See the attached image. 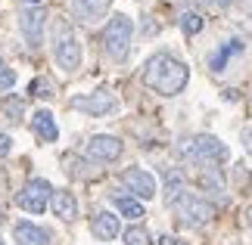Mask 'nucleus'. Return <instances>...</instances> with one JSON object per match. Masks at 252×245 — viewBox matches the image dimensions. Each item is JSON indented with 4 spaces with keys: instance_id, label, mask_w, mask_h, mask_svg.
Returning a JSON list of instances; mask_svg holds the SVG:
<instances>
[{
    "instance_id": "obj_1",
    "label": "nucleus",
    "mask_w": 252,
    "mask_h": 245,
    "mask_svg": "<svg viewBox=\"0 0 252 245\" xmlns=\"http://www.w3.org/2000/svg\"><path fill=\"white\" fill-rule=\"evenodd\" d=\"M190 81V68L168 53H156L143 68V84L162 96H178Z\"/></svg>"
},
{
    "instance_id": "obj_2",
    "label": "nucleus",
    "mask_w": 252,
    "mask_h": 245,
    "mask_svg": "<svg viewBox=\"0 0 252 245\" xmlns=\"http://www.w3.org/2000/svg\"><path fill=\"white\" fill-rule=\"evenodd\" d=\"M178 155L184 162H193V164H218V162H227V146L218 140V136H209V134H199L193 140L181 143L178 146Z\"/></svg>"
},
{
    "instance_id": "obj_3",
    "label": "nucleus",
    "mask_w": 252,
    "mask_h": 245,
    "mask_svg": "<svg viewBox=\"0 0 252 245\" xmlns=\"http://www.w3.org/2000/svg\"><path fill=\"white\" fill-rule=\"evenodd\" d=\"M131 34H134V22L128 16H112L109 25H106V34H103V44H106V53L112 59H125L131 50Z\"/></svg>"
},
{
    "instance_id": "obj_4",
    "label": "nucleus",
    "mask_w": 252,
    "mask_h": 245,
    "mask_svg": "<svg viewBox=\"0 0 252 245\" xmlns=\"http://www.w3.org/2000/svg\"><path fill=\"white\" fill-rule=\"evenodd\" d=\"M171 208H174V214H178V220L184 223V227H206V223L215 218V208H212L206 199L193 195V192H187L184 199H178Z\"/></svg>"
},
{
    "instance_id": "obj_5",
    "label": "nucleus",
    "mask_w": 252,
    "mask_h": 245,
    "mask_svg": "<svg viewBox=\"0 0 252 245\" xmlns=\"http://www.w3.org/2000/svg\"><path fill=\"white\" fill-rule=\"evenodd\" d=\"M53 56H56V62H60V68H65V72H75V68L81 65V44L75 41L72 28L60 25V37H56V44H53Z\"/></svg>"
},
{
    "instance_id": "obj_6",
    "label": "nucleus",
    "mask_w": 252,
    "mask_h": 245,
    "mask_svg": "<svg viewBox=\"0 0 252 245\" xmlns=\"http://www.w3.org/2000/svg\"><path fill=\"white\" fill-rule=\"evenodd\" d=\"M50 195H53V186L47 183V180H32L25 186L22 192L16 195V202H19V208L22 211H32V214H44V208H47V202H50Z\"/></svg>"
},
{
    "instance_id": "obj_7",
    "label": "nucleus",
    "mask_w": 252,
    "mask_h": 245,
    "mask_svg": "<svg viewBox=\"0 0 252 245\" xmlns=\"http://www.w3.org/2000/svg\"><path fill=\"white\" fill-rule=\"evenodd\" d=\"M69 106L84 112V115H109V112L119 109V100L109 90H96V93H87V96H75Z\"/></svg>"
},
{
    "instance_id": "obj_8",
    "label": "nucleus",
    "mask_w": 252,
    "mask_h": 245,
    "mask_svg": "<svg viewBox=\"0 0 252 245\" xmlns=\"http://www.w3.org/2000/svg\"><path fill=\"white\" fill-rule=\"evenodd\" d=\"M122 180H125V186L137 195V199H153L156 195V177H153L150 171H143V168H128L122 174Z\"/></svg>"
},
{
    "instance_id": "obj_9",
    "label": "nucleus",
    "mask_w": 252,
    "mask_h": 245,
    "mask_svg": "<svg viewBox=\"0 0 252 245\" xmlns=\"http://www.w3.org/2000/svg\"><path fill=\"white\" fill-rule=\"evenodd\" d=\"M122 140L119 136H106V134H96V136H91V143H87V155L91 159H96V162H115L122 155Z\"/></svg>"
},
{
    "instance_id": "obj_10",
    "label": "nucleus",
    "mask_w": 252,
    "mask_h": 245,
    "mask_svg": "<svg viewBox=\"0 0 252 245\" xmlns=\"http://www.w3.org/2000/svg\"><path fill=\"white\" fill-rule=\"evenodd\" d=\"M44 13L41 9H34V6H28V9H22L19 13V28H22V34H25V41L32 44V47H37L41 44V37H44Z\"/></svg>"
},
{
    "instance_id": "obj_11",
    "label": "nucleus",
    "mask_w": 252,
    "mask_h": 245,
    "mask_svg": "<svg viewBox=\"0 0 252 245\" xmlns=\"http://www.w3.org/2000/svg\"><path fill=\"white\" fill-rule=\"evenodd\" d=\"M109 3L112 0H72V9H75V16H78L81 22L94 25L109 13Z\"/></svg>"
},
{
    "instance_id": "obj_12",
    "label": "nucleus",
    "mask_w": 252,
    "mask_h": 245,
    "mask_svg": "<svg viewBox=\"0 0 252 245\" xmlns=\"http://www.w3.org/2000/svg\"><path fill=\"white\" fill-rule=\"evenodd\" d=\"M13 236H16V245H50V233L41 230V227H37V223H32V220L16 223Z\"/></svg>"
},
{
    "instance_id": "obj_13",
    "label": "nucleus",
    "mask_w": 252,
    "mask_h": 245,
    "mask_svg": "<svg viewBox=\"0 0 252 245\" xmlns=\"http://www.w3.org/2000/svg\"><path fill=\"white\" fill-rule=\"evenodd\" d=\"M50 208H53V214L60 220H75L78 218V202H75V195L65 192V190H56L50 195Z\"/></svg>"
},
{
    "instance_id": "obj_14",
    "label": "nucleus",
    "mask_w": 252,
    "mask_h": 245,
    "mask_svg": "<svg viewBox=\"0 0 252 245\" xmlns=\"http://www.w3.org/2000/svg\"><path fill=\"white\" fill-rule=\"evenodd\" d=\"M32 127H34V134L41 136L44 143H56V136H60V127H56V118L47 109H37L32 115Z\"/></svg>"
},
{
    "instance_id": "obj_15",
    "label": "nucleus",
    "mask_w": 252,
    "mask_h": 245,
    "mask_svg": "<svg viewBox=\"0 0 252 245\" xmlns=\"http://www.w3.org/2000/svg\"><path fill=\"white\" fill-rule=\"evenodd\" d=\"M91 230H94V236L100 239V242H109V239L119 236V218H115V214H109V211H100V214L94 218Z\"/></svg>"
},
{
    "instance_id": "obj_16",
    "label": "nucleus",
    "mask_w": 252,
    "mask_h": 245,
    "mask_svg": "<svg viewBox=\"0 0 252 245\" xmlns=\"http://www.w3.org/2000/svg\"><path fill=\"white\" fill-rule=\"evenodd\" d=\"M187 195V177H184L181 171H168L165 174V202L174 205L178 199Z\"/></svg>"
},
{
    "instance_id": "obj_17",
    "label": "nucleus",
    "mask_w": 252,
    "mask_h": 245,
    "mask_svg": "<svg viewBox=\"0 0 252 245\" xmlns=\"http://www.w3.org/2000/svg\"><path fill=\"white\" fill-rule=\"evenodd\" d=\"M237 53H243V44H240V41H227L215 56H212V72H224L227 59H234Z\"/></svg>"
},
{
    "instance_id": "obj_18",
    "label": "nucleus",
    "mask_w": 252,
    "mask_h": 245,
    "mask_svg": "<svg viewBox=\"0 0 252 245\" xmlns=\"http://www.w3.org/2000/svg\"><path fill=\"white\" fill-rule=\"evenodd\" d=\"M199 183H202V190H206V192H224V177H221V171L212 168V164L202 168Z\"/></svg>"
},
{
    "instance_id": "obj_19",
    "label": "nucleus",
    "mask_w": 252,
    "mask_h": 245,
    "mask_svg": "<svg viewBox=\"0 0 252 245\" xmlns=\"http://www.w3.org/2000/svg\"><path fill=\"white\" fill-rule=\"evenodd\" d=\"M115 208H119L125 218H131V220H137V218H143V205L137 202V199H128V195H115Z\"/></svg>"
},
{
    "instance_id": "obj_20",
    "label": "nucleus",
    "mask_w": 252,
    "mask_h": 245,
    "mask_svg": "<svg viewBox=\"0 0 252 245\" xmlns=\"http://www.w3.org/2000/svg\"><path fill=\"white\" fill-rule=\"evenodd\" d=\"M125 245H153V236L147 227H128L125 230Z\"/></svg>"
},
{
    "instance_id": "obj_21",
    "label": "nucleus",
    "mask_w": 252,
    "mask_h": 245,
    "mask_svg": "<svg viewBox=\"0 0 252 245\" xmlns=\"http://www.w3.org/2000/svg\"><path fill=\"white\" fill-rule=\"evenodd\" d=\"M181 28H184V34H199L202 31V16L199 13H184L181 16Z\"/></svg>"
},
{
    "instance_id": "obj_22",
    "label": "nucleus",
    "mask_w": 252,
    "mask_h": 245,
    "mask_svg": "<svg viewBox=\"0 0 252 245\" xmlns=\"http://www.w3.org/2000/svg\"><path fill=\"white\" fill-rule=\"evenodd\" d=\"M50 90H53V84L47 81V78H37V81L28 84V93L32 96H50Z\"/></svg>"
},
{
    "instance_id": "obj_23",
    "label": "nucleus",
    "mask_w": 252,
    "mask_h": 245,
    "mask_svg": "<svg viewBox=\"0 0 252 245\" xmlns=\"http://www.w3.org/2000/svg\"><path fill=\"white\" fill-rule=\"evenodd\" d=\"M13 84H16V72H13V68H6V65H0V93L13 90Z\"/></svg>"
},
{
    "instance_id": "obj_24",
    "label": "nucleus",
    "mask_w": 252,
    "mask_h": 245,
    "mask_svg": "<svg viewBox=\"0 0 252 245\" xmlns=\"http://www.w3.org/2000/svg\"><path fill=\"white\" fill-rule=\"evenodd\" d=\"M6 115H9L13 121H19V118H22V100L9 96V100H6Z\"/></svg>"
},
{
    "instance_id": "obj_25",
    "label": "nucleus",
    "mask_w": 252,
    "mask_h": 245,
    "mask_svg": "<svg viewBox=\"0 0 252 245\" xmlns=\"http://www.w3.org/2000/svg\"><path fill=\"white\" fill-rule=\"evenodd\" d=\"M9 149H13V140H9L6 134H0V159H6Z\"/></svg>"
},
{
    "instance_id": "obj_26",
    "label": "nucleus",
    "mask_w": 252,
    "mask_h": 245,
    "mask_svg": "<svg viewBox=\"0 0 252 245\" xmlns=\"http://www.w3.org/2000/svg\"><path fill=\"white\" fill-rule=\"evenodd\" d=\"M159 245H187V242L178 239V236H162V239H159Z\"/></svg>"
},
{
    "instance_id": "obj_27",
    "label": "nucleus",
    "mask_w": 252,
    "mask_h": 245,
    "mask_svg": "<svg viewBox=\"0 0 252 245\" xmlns=\"http://www.w3.org/2000/svg\"><path fill=\"white\" fill-rule=\"evenodd\" d=\"M246 223L252 227V208H246Z\"/></svg>"
},
{
    "instance_id": "obj_28",
    "label": "nucleus",
    "mask_w": 252,
    "mask_h": 245,
    "mask_svg": "<svg viewBox=\"0 0 252 245\" xmlns=\"http://www.w3.org/2000/svg\"><path fill=\"white\" fill-rule=\"evenodd\" d=\"M25 3H32V6H34V3H41V0H25Z\"/></svg>"
},
{
    "instance_id": "obj_29",
    "label": "nucleus",
    "mask_w": 252,
    "mask_h": 245,
    "mask_svg": "<svg viewBox=\"0 0 252 245\" xmlns=\"http://www.w3.org/2000/svg\"><path fill=\"white\" fill-rule=\"evenodd\" d=\"M0 245H6V242H3V239H0Z\"/></svg>"
},
{
    "instance_id": "obj_30",
    "label": "nucleus",
    "mask_w": 252,
    "mask_h": 245,
    "mask_svg": "<svg viewBox=\"0 0 252 245\" xmlns=\"http://www.w3.org/2000/svg\"><path fill=\"white\" fill-rule=\"evenodd\" d=\"M0 220H3V218H0Z\"/></svg>"
}]
</instances>
